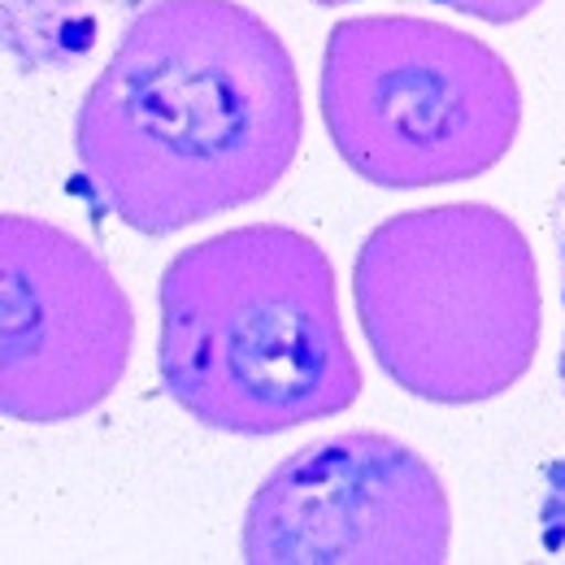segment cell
I'll return each instance as SVG.
<instances>
[{"label": "cell", "instance_id": "3", "mask_svg": "<svg viewBox=\"0 0 565 565\" xmlns=\"http://www.w3.org/2000/svg\"><path fill=\"white\" fill-rule=\"evenodd\" d=\"M353 300L379 370L430 405L495 401L540 353L544 296L531 239L483 201L379 222L353 262Z\"/></svg>", "mask_w": 565, "mask_h": 565}, {"label": "cell", "instance_id": "1", "mask_svg": "<svg viewBox=\"0 0 565 565\" xmlns=\"http://www.w3.org/2000/svg\"><path fill=\"white\" fill-rule=\"evenodd\" d=\"M300 140L296 62L239 0H152L74 114L87 192L152 239L275 192Z\"/></svg>", "mask_w": 565, "mask_h": 565}, {"label": "cell", "instance_id": "5", "mask_svg": "<svg viewBox=\"0 0 565 565\" xmlns=\"http://www.w3.org/2000/svg\"><path fill=\"white\" fill-rule=\"evenodd\" d=\"M452 544L444 479L383 430H344L282 457L244 513L248 565H439Z\"/></svg>", "mask_w": 565, "mask_h": 565}, {"label": "cell", "instance_id": "2", "mask_svg": "<svg viewBox=\"0 0 565 565\" xmlns=\"http://www.w3.org/2000/svg\"><path fill=\"white\" fill-rule=\"evenodd\" d=\"M157 365L170 401L210 430L266 439L361 401L335 266L279 222L210 235L161 270Z\"/></svg>", "mask_w": 565, "mask_h": 565}, {"label": "cell", "instance_id": "6", "mask_svg": "<svg viewBox=\"0 0 565 565\" xmlns=\"http://www.w3.org/2000/svg\"><path fill=\"white\" fill-rule=\"evenodd\" d=\"M136 349V309L109 262L57 222L0 217V414L57 426L100 409Z\"/></svg>", "mask_w": 565, "mask_h": 565}, {"label": "cell", "instance_id": "7", "mask_svg": "<svg viewBox=\"0 0 565 565\" xmlns=\"http://www.w3.org/2000/svg\"><path fill=\"white\" fill-rule=\"evenodd\" d=\"M4 57L22 71H74L105 35L127 31L143 0H0Z\"/></svg>", "mask_w": 565, "mask_h": 565}, {"label": "cell", "instance_id": "8", "mask_svg": "<svg viewBox=\"0 0 565 565\" xmlns=\"http://www.w3.org/2000/svg\"><path fill=\"white\" fill-rule=\"evenodd\" d=\"M313 4H322V9H340V4H356V0H313ZM409 4H439V9L479 18V22H492V26H509V22L531 18L544 0H409Z\"/></svg>", "mask_w": 565, "mask_h": 565}, {"label": "cell", "instance_id": "4", "mask_svg": "<svg viewBox=\"0 0 565 565\" xmlns=\"http://www.w3.org/2000/svg\"><path fill=\"white\" fill-rule=\"evenodd\" d=\"M322 122L340 161L387 192L495 170L522 127V87L483 40L414 13H356L322 49Z\"/></svg>", "mask_w": 565, "mask_h": 565}, {"label": "cell", "instance_id": "9", "mask_svg": "<svg viewBox=\"0 0 565 565\" xmlns=\"http://www.w3.org/2000/svg\"><path fill=\"white\" fill-rule=\"evenodd\" d=\"M553 235H557V266H562V305H565V192L553 210ZM562 387H565V340H562Z\"/></svg>", "mask_w": 565, "mask_h": 565}]
</instances>
